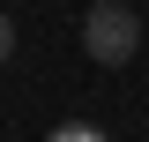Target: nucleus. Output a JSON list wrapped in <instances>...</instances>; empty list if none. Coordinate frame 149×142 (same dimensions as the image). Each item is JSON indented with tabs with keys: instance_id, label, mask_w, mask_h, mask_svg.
I'll return each mask as SVG.
<instances>
[{
	"instance_id": "obj_3",
	"label": "nucleus",
	"mask_w": 149,
	"mask_h": 142,
	"mask_svg": "<svg viewBox=\"0 0 149 142\" xmlns=\"http://www.w3.org/2000/svg\"><path fill=\"white\" fill-rule=\"evenodd\" d=\"M0 60H15V22L0 15Z\"/></svg>"
},
{
	"instance_id": "obj_2",
	"label": "nucleus",
	"mask_w": 149,
	"mask_h": 142,
	"mask_svg": "<svg viewBox=\"0 0 149 142\" xmlns=\"http://www.w3.org/2000/svg\"><path fill=\"white\" fill-rule=\"evenodd\" d=\"M45 142H104V135H97V127H82V120H67V127H52Z\"/></svg>"
},
{
	"instance_id": "obj_1",
	"label": "nucleus",
	"mask_w": 149,
	"mask_h": 142,
	"mask_svg": "<svg viewBox=\"0 0 149 142\" xmlns=\"http://www.w3.org/2000/svg\"><path fill=\"white\" fill-rule=\"evenodd\" d=\"M82 53L104 60V67H127L142 53V15L119 8V0H90V15H82Z\"/></svg>"
}]
</instances>
